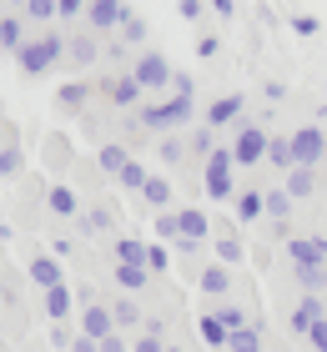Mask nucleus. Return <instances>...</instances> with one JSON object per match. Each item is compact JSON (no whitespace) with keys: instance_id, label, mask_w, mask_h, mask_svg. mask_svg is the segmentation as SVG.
<instances>
[{"instance_id":"4468645a","label":"nucleus","mask_w":327,"mask_h":352,"mask_svg":"<svg viewBox=\"0 0 327 352\" xmlns=\"http://www.w3.org/2000/svg\"><path fill=\"white\" fill-rule=\"evenodd\" d=\"M30 282L41 287V292H51V287H61L65 277H61V257H51V252H41V257H30Z\"/></svg>"},{"instance_id":"a878e982","label":"nucleus","mask_w":327,"mask_h":352,"mask_svg":"<svg viewBox=\"0 0 327 352\" xmlns=\"http://www.w3.org/2000/svg\"><path fill=\"white\" fill-rule=\"evenodd\" d=\"M317 191V171L313 166H292L287 171V197H313Z\"/></svg>"},{"instance_id":"ea45409f","label":"nucleus","mask_w":327,"mask_h":352,"mask_svg":"<svg viewBox=\"0 0 327 352\" xmlns=\"http://www.w3.org/2000/svg\"><path fill=\"white\" fill-rule=\"evenodd\" d=\"M21 15H25V21H51V15H56V0H25Z\"/></svg>"},{"instance_id":"09e8293b","label":"nucleus","mask_w":327,"mask_h":352,"mask_svg":"<svg viewBox=\"0 0 327 352\" xmlns=\"http://www.w3.org/2000/svg\"><path fill=\"white\" fill-rule=\"evenodd\" d=\"M217 51H222V41H217V36H211V30H207V36H202V41H196V56H202V60H211V56H217Z\"/></svg>"},{"instance_id":"9d476101","label":"nucleus","mask_w":327,"mask_h":352,"mask_svg":"<svg viewBox=\"0 0 327 352\" xmlns=\"http://www.w3.org/2000/svg\"><path fill=\"white\" fill-rule=\"evenodd\" d=\"M116 332V317H111V307L106 302H86V312H81V338H111Z\"/></svg>"},{"instance_id":"f03ea898","label":"nucleus","mask_w":327,"mask_h":352,"mask_svg":"<svg viewBox=\"0 0 327 352\" xmlns=\"http://www.w3.org/2000/svg\"><path fill=\"white\" fill-rule=\"evenodd\" d=\"M61 56H65V41L56 36V30H45V36H30L21 51H15V66H21L25 76H45Z\"/></svg>"},{"instance_id":"5701e85b","label":"nucleus","mask_w":327,"mask_h":352,"mask_svg":"<svg viewBox=\"0 0 327 352\" xmlns=\"http://www.w3.org/2000/svg\"><path fill=\"white\" fill-rule=\"evenodd\" d=\"M71 302L76 297H71V287H65V282L51 287V292H45V317H51V322H65V317H71Z\"/></svg>"},{"instance_id":"39448f33","label":"nucleus","mask_w":327,"mask_h":352,"mask_svg":"<svg viewBox=\"0 0 327 352\" xmlns=\"http://www.w3.org/2000/svg\"><path fill=\"white\" fill-rule=\"evenodd\" d=\"M131 76H136L141 91H167L171 96V66H167L161 51H141L136 60H131Z\"/></svg>"},{"instance_id":"393cba45","label":"nucleus","mask_w":327,"mask_h":352,"mask_svg":"<svg viewBox=\"0 0 327 352\" xmlns=\"http://www.w3.org/2000/svg\"><path fill=\"white\" fill-rule=\"evenodd\" d=\"M111 257H116L121 267H146V242H136V236H121V242L111 247Z\"/></svg>"},{"instance_id":"c9c22d12","label":"nucleus","mask_w":327,"mask_h":352,"mask_svg":"<svg viewBox=\"0 0 327 352\" xmlns=\"http://www.w3.org/2000/svg\"><path fill=\"white\" fill-rule=\"evenodd\" d=\"M141 197L151 201V206H167V201H171V182H167V176H151V182H146V191H141Z\"/></svg>"},{"instance_id":"2eb2a0df","label":"nucleus","mask_w":327,"mask_h":352,"mask_svg":"<svg viewBox=\"0 0 327 352\" xmlns=\"http://www.w3.org/2000/svg\"><path fill=\"white\" fill-rule=\"evenodd\" d=\"M196 287H202L207 297H217V302H222L226 292H232V272H226L222 262H207L202 272H196Z\"/></svg>"},{"instance_id":"4d7b16f0","label":"nucleus","mask_w":327,"mask_h":352,"mask_svg":"<svg viewBox=\"0 0 327 352\" xmlns=\"http://www.w3.org/2000/svg\"><path fill=\"white\" fill-rule=\"evenodd\" d=\"M0 302H6V277H0Z\"/></svg>"},{"instance_id":"c756f323","label":"nucleus","mask_w":327,"mask_h":352,"mask_svg":"<svg viewBox=\"0 0 327 352\" xmlns=\"http://www.w3.org/2000/svg\"><path fill=\"white\" fill-rule=\"evenodd\" d=\"M267 217L277 221V227H282V221L292 217V197H287V186H272V191H267Z\"/></svg>"},{"instance_id":"72a5a7b5","label":"nucleus","mask_w":327,"mask_h":352,"mask_svg":"<svg viewBox=\"0 0 327 352\" xmlns=\"http://www.w3.org/2000/svg\"><path fill=\"white\" fill-rule=\"evenodd\" d=\"M242 257H247V247H242L237 236H222V242H217V262H222V267H237Z\"/></svg>"},{"instance_id":"7c9ffc66","label":"nucleus","mask_w":327,"mask_h":352,"mask_svg":"<svg viewBox=\"0 0 327 352\" xmlns=\"http://www.w3.org/2000/svg\"><path fill=\"white\" fill-rule=\"evenodd\" d=\"M267 166L292 171V136H272V141H267Z\"/></svg>"},{"instance_id":"4be33fe9","label":"nucleus","mask_w":327,"mask_h":352,"mask_svg":"<svg viewBox=\"0 0 327 352\" xmlns=\"http://www.w3.org/2000/svg\"><path fill=\"white\" fill-rule=\"evenodd\" d=\"M126 162H131V151H126V146H116V141H106V146L96 151V166H101L106 176H121V171H126Z\"/></svg>"},{"instance_id":"864d4df0","label":"nucleus","mask_w":327,"mask_h":352,"mask_svg":"<svg viewBox=\"0 0 327 352\" xmlns=\"http://www.w3.org/2000/svg\"><path fill=\"white\" fill-rule=\"evenodd\" d=\"M71 352H101V342H96V338H76Z\"/></svg>"},{"instance_id":"5fc2aeb1","label":"nucleus","mask_w":327,"mask_h":352,"mask_svg":"<svg viewBox=\"0 0 327 352\" xmlns=\"http://www.w3.org/2000/svg\"><path fill=\"white\" fill-rule=\"evenodd\" d=\"M211 10H217V15H232V10H237V0H211Z\"/></svg>"},{"instance_id":"dca6fc26","label":"nucleus","mask_w":327,"mask_h":352,"mask_svg":"<svg viewBox=\"0 0 327 352\" xmlns=\"http://www.w3.org/2000/svg\"><path fill=\"white\" fill-rule=\"evenodd\" d=\"M242 106H247L242 96H217V101L207 106V126H211V131H217V126H232L242 116Z\"/></svg>"},{"instance_id":"9b49d317","label":"nucleus","mask_w":327,"mask_h":352,"mask_svg":"<svg viewBox=\"0 0 327 352\" xmlns=\"http://www.w3.org/2000/svg\"><path fill=\"white\" fill-rule=\"evenodd\" d=\"M131 15V6L126 0H91L86 6V21H91V30H111V25H121Z\"/></svg>"},{"instance_id":"bb28decb","label":"nucleus","mask_w":327,"mask_h":352,"mask_svg":"<svg viewBox=\"0 0 327 352\" xmlns=\"http://www.w3.org/2000/svg\"><path fill=\"white\" fill-rule=\"evenodd\" d=\"M116 287L131 297V292H141V287H151V272H146V267H121V262H116Z\"/></svg>"},{"instance_id":"cd10ccee","label":"nucleus","mask_w":327,"mask_h":352,"mask_svg":"<svg viewBox=\"0 0 327 352\" xmlns=\"http://www.w3.org/2000/svg\"><path fill=\"white\" fill-rule=\"evenodd\" d=\"M65 56H71L76 66H96V56H101V51H96L91 36H76V41H65Z\"/></svg>"},{"instance_id":"ddd939ff","label":"nucleus","mask_w":327,"mask_h":352,"mask_svg":"<svg viewBox=\"0 0 327 352\" xmlns=\"http://www.w3.org/2000/svg\"><path fill=\"white\" fill-rule=\"evenodd\" d=\"M176 221H182V242L207 247V236H211V217L202 212V206H182V212H176Z\"/></svg>"},{"instance_id":"b1692460","label":"nucleus","mask_w":327,"mask_h":352,"mask_svg":"<svg viewBox=\"0 0 327 352\" xmlns=\"http://www.w3.org/2000/svg\"><path fill=\"white\" fill-rule=\"evenodd\" d=\"M56 101H61L65 111H81V106L91 101V81H81V76H76V81H65V86L56 91Z\"/></svg>"},{"instance_id":"052dcab7","label":"nucleus","mask_w":327,"mask_h":352,"mask_svg":"<svg viewBox=\"0 0 327 352\" xmlns=\"http://www.w3.org/2000/svg\"><path fill=\"white\" fill-rule=\"evenodd\" d=\"M322 166H327V156H322Z\"/></svg>"},{"instance_id":"a19ab883","label":"nucleus","mask_w":327,"mask_h":352,"mask_svg":"<svg viewBox=\"0 0 327 352\" xmlns=\"http://www.w3.org/2000/svg\"><path fill=\"white\" fill-rule=\"evenodd\" d=\"M161 162H167V166H176V162H182V156H187V141H176V136H161Z\"/></svg>"},{"instance_id":"2f4dec72","label":"nucleus","mask_w":327,"mask_h":352,"mask_svg":"<svg viewBox=\"0 0 327 352\" xmlns=\"http://www.w3.org/2000/svg\"><path fill=\"white\" fill-rule=\"evenodd\" d=\"M226 352H262V332L257 327H237L226 338Z\"/></svg>"},{"instance_id":"a18cd8bd","label":"nucleus","mask_w":327,"mask_h":352,"mask_svg":"<svg viewBox=\"0 0 327 352\" xmlns=\"http://www.w3.org/2000/svg\"><path fill=\"white\" fill-rule=\"evenodd\" d=\"M292 30H297V36H317L322 25H317V15H307V10H302V15H292Z\"/></svg>"},{"instance_id":"3c124183","label":"nucleus","mask_w":327,"mask_h":352,"mask_svg":"<svg viewBox=\"0 0 327 352\" xmlns=\"http://www.w3.org/2000/svg\"><path fill=\"white\" fill-rule=\"evenodd\" d=\"M307 342H313V352H327V317H322L313 332H307Z\"/></svg>"},{"instance_id":"7ed1b4c3","label":"nucleus","mask_w":327,"mask_h":352,"mask_svg":"<svg viewBox=\"0 0 327 352\" xmlns=\"http://www.w3.org/2000/svg\"><path fill=\"white\" fill-rule=\"evenodd\" d=\"M237 162H232V146H217L207 156V166H202V186H207V197L211 201H232L237 197Z\"/></svg>"},{"instance_id":"58836bf2","label":"nucleus","mask_w":327,"mask_h":352,"mask_svg":"<svg viewBox=\"0 0 327 352\" xmlns=\"http://www.w3.org/2000/svg\"><path fill=\"white\" fill-rule=\"evenodd\" d=\"M146 272H151V277L171 272V252H167V247H146Z\"/></svg>"},{"instance_id":"680f3d73","label":"nucleus","mask_w":327,"mask_h":352,"mask_svg":"<svg viewBox=\"0 0 327 352\" xmlns=\"http://www.w3.org/2000/svg\"><path fill=\"white\" fill-rule=\"evenodd\" d=\"M322 272H327V267H322Z\"/></svg>"},{"instance_id":"473e14b6","label":"nucleus","mask_w":327,"mask_h":352,"mask_svg":"<svg viewBox=\"0 0 327 352\" xmlns=\"http://www.w3.org/2000/svg\"><path fill=\"white\" fill-rule=\"evenodd\" d=\"M116 182H121L126 191H146V182H151V171H146V166L136 162V156H131V162H126V171L116 176Z\"/></svg>"},{"instance_id":"c03bdc74","label":"nucleus","mask_w":327,"mask_h":352,"mask_svg":"<svg viewBox=\"0 0 327 352\" xmlns=\"http://www.w3.org/2000/svg\"><path fill=\"white\" fill-rule=\"evenodd\" d=\"M121 30H126V41H131V45H141V41H146V21H141V15H126Z\"/></svg>"},{"instance_id":"6e6552de","label":"nucleus","mask_w":327,"mask_h":352,"mask_svg":"<svg viewBox=\"0 0 327 352\" xmlns=\"http://www.w3.org/2000/svg\"><path fill=\"white\" fill-rule=\"evenodd\" d=\"M322 297L317 292H307L302 302H297V307H292V317H287V332H292V338H307V332H313L317 322H322Z\"/></svg>"},{"instance_id":"f257e3e1","label":"nucleus","mask_w":327,"mask_h":352,"mask_svg":"<svg viewBox=\"0 0 327 352\" xmlns=\"http://www.w3.org/2000/svg\"><path fill=\"white\" fill-rule=\"evenodd\" d=\"M196 116V96H167V101H151V106H141L136 111V121L146 126V131H176V126H187Z\"/></svg>"},{"instance_id":"423d86ee","label":"nucleus","mask_w":327,"mask_h":352,"mask_svg":"<svg viewBox=\"0 0 327 352\" xmlns=\"http://www.w3.org/2000/svg\"><path fill=\"white\" fill-rule=\"evenodd\" d=\"M327 156V131L322 126H297L292 131V166H322Z\"/></svg>"},{"instance_id":"c85d7f7f","label":"nucleus","mask_w":327,"mask_h":352,"mask_svg":"<svg viewBox=\"0 0 327 352\" xmlns=\"http://www.w3.org/2000/svg\"><path fill=\"white\" fill-rule=\"evenodd\" d=\"M211 312H217V317H222V322L232 327V332H237V327H257L252 317H247V307H237V302H226V297H222V302H217Z\"/></svg>"},{"instance_id":"f3484780","label":"nucleus","mask_w":327,"mask_h":352,"mask_svg":"<svg viewBox=\"0 0 327 352\" xmlns=\"http://www.w3.org/2000/svg\"><path fill=\"white\" fill-rule=\"evenodd\" d=\"M196 332H202V342H207V347H222V352H226V338H232V327H226L217 312H202V317H196Z\"/></svg>"},{"instance_id":"20e7f679","label":"nucleus","mask_w":327,"mask_h":352,"mask_svg":"<svg viewBox=\"0 0 327 352\" xmlns=\"http://www.w3.org/2000/svg\"><path fill=\"white\" fill-rule=\"evenodd\" d=\"M267 141H272L267 126L242 121L237 136H232V162H237V166H262V162H267Z\"/></svg>"},{"instance_id":"e433bc0d","label":"nucleus","mask_w":327,"mask_h":352,"mask_svg":"<svg viewBox=\"0 0 327 352\" xmlns=\"http://www.w3.org/2000/svg\"><path fill=\"white\" fill-rule=\"evenodd\" d=\"M21 166H25V156H21V146H15V141H10V146H0V176H6V182H10Z\"/></svg>"},{"instance_id":"6ab92c4d","label":"nucleus","mask_w":327,"mask_h":352,"mask_svg":"<svg viewBox=\"0 0 327 352\" xmlns=\"http://www.w3.org/2000/svg\"><path fill=\"white\" fill-rule=\"evenodd\" d=\"M30 41V30H25V15H0V45L15 56L21 45Z\"/></svg>"},{"instance_id":"0eeeda50","label":"nucleus","mask_w":327,"mask_h":352,"mask_svg":"<svg viewBox=\"0 0 327 352\" xmlns=\"http://www.w3.org/2000/svg\"><path fill=\"white\" fill-rule=\"evenodd\" d=\"M101 91H106V101H111V106H121V111H141V106H146V101H141L146 91L136 86V76H131V71H126V76H111V81H101Z\"/></svg>"},{"instance_id":"f8f14e48","label":"nucleus","mask_w":327,"mask_h":352,"mask_svg":"<svg viewBox=\"0 0 327 352\" xmlns=\"http://www.w3.org/2000/svg\"><path fill=\"white\" fill-rule=\"evenodd\" d=\"M232 206H237V227H252V221H262V217H267V191H237V197H232Z\"/></svg>"},{"instance_id":"de8ad7c7","label":"nucleus","mask_w":327,"mask_h":352,"mask_svg":"<svg viewBox=\"0 0 327 352\" xmlns=\"http://www.w3.org/2000/svg\"><path fill=\"white\" fill-rule=\"evenodd\" d=\"M176 10H182V21H202L207 0H176Z\"/></svg>"},{"instance_id":"37998d69","label":"nucleus","mask_w":327,"mask_h":352,"mask_svg":"<svg viewBox=\"0 0 327 352\" xmlns=\"http://www.w3.org/2000/svg\"><path fill=\"white\" fill-rule=\"evenodd\" d=\"M292 272H297V282L307 287V292H317V287L327 282V272H322V267H292Z\"/></svg>"},{"instance_id":"412c9836","label":"nucleus","mask_w":327,"mask_h":352,"mask_svg":"<svg viewBox=\"0 0 327 352\" xmlns=\"http://www.w3.org/2000/svg\"><path fill=\"white\" fill-rule=\"evenodd\" d=\"M111 317H116V332L146 327V317H141V307H136V297H116V302H111Z\"/></svg>"},{"instance_id":"13d9d810","label":"nucleus","mask_w":327,"mask_h":352,"mask_svg":"<svg viewBox=\"0 0 327 352\" xmlns=\"http://www.w3.org/2000/svg\"><path fill=\"white\" fill-rule=\"evenodd\" d=\"M10 6H25V0H10Z\"/></svg>"},{"instance_id":"49530a36","label":"nucleus","mask_w":327,"mask_h":352,"mask_svg":"<svg viewBox=\"0 0 327 352\" xmlns=\"http://www.w3.org/2000/svg\"><path fill=\"white\" fill-rule=\"evenodd\" d=\"M171 96H196V81L187 71H171Z\"/></svg>"},{"instance_id":"6e6d98bb","label":"nucleus","mask_w":327,"mask_h":352,"mask_svg":"<svg viewBox=\"0 0 327 352\" xmlns=\"http://www.w3.org/2000/svg\"><path fill=\"white\" fill-rule=\"evenodd\" d=\"M167 352H187V347H176V342H167Z\"/></svg>"},{"instance_id":"aec40b11","label":"nucleus","mask_w":327,"mask_h":352,"mask_svg":"<svg viewBox=\"0 0 327 352\" xmlns=\"http://www.w3.org/2000/svg\"><path fill=\"white\" fill-rule=\"evenodd\" d=\"M45 206H51V217H81V201H76V191L71 186H51L45 191Z\"/></svg>"},{"instance_id":"8fccbe9b","label":"nucleus","mask_w":327,"mask_h":352,"mask_svg":"<svg viewBox=\"0 0 327 352\" xmlns=\"http://www.w3.org/2000/svg\"><path fill=\"white\" fill-rule=\"evenodd\" d=\"M51 342H56V347H71V342H76V332L65 327V322H51Z\"/></svg>"},{"instance_id":"79ce46f5","label":"nucleus","mask_w":327,"mask_h":352,"mask_svg":"<svg viewBox=\"0 0 327 352\" xmlns=\"http://www.w3.org/2000/svg\"><path fill=\"white\" fill-rule=\"evenodd\" d=\"M191 151H196V156H211V151H217V136H211V126H196V131H191Z\"/></svg>"},{"instance_id":"603ef678","label":"nucleus","mask_w":327,"mask_h":352,"mask_svg":"<svg viewBox=\"0 0 327 352\" xmlns=\"http://www.w3.org/2000/svg\"><path fill=\"white\" fill-rule=\"evenodd\" d=\"M101 352H126V338H121V332H111V338H101Z\"/></svg>"},{"instance_id":"1a4fd4ad","label":"nucleus","mask_w":327,"mask_h":352,"mask_svg":"<svg viewBox=\"0 0 327 352\" xmlns=\"http://www.w3.org/2000/svg\"><path fill=\"white\" fill-rule=\"evenodd\" d=\"M287 257L292 267H327V236H292Z\"/></svg>"},{"instance_id":"4c0bfd02","label":"nucleus","mask_w":327,"mask_h":352,"mask_svg":"<svg viewBox=\"0 0 327 352\" xmlns=\"http://www.w3.org/2000/svg\"><path fill=\"white\" fill-rule=\"evenodd\" d=\"M111 221H116V217H111L106 206H91V212L81 217V227H86V232H111Z\"/></svg>"},{"instance_id":"f704fd0d","label":"nucleus","mask_w":327,"mask_h":352,"mask_svg":"<svg viewBox=\"0 0 327 352\" xmlns=\"http://www.w3.org/2000/svg\"><path fill=\"white\" fill-rule=\"evenodd\" d=\"M156 236H161V242H182V221H176V212H156Z\"/></svg>"},{"instance_id":"a211bd4d","label":"nucleus","mask_w":327,"mask_h":352,"mask_svg":"<svg viewBox=\"0 0 327 352\" xmlns=\"http://www.w3.org/2000/svg\"><path fill=\"white\" fill-rule=\"evenodd\" d=\"M131 352H167V322H161V317H146V327H141V338L131 342Z\"/></svg>"},{"instance_id":"bf43d9fd","label":"nucleus","mask_w":327,"mask_h":352,"mask_svg":"<svg viewBox=\"0 0 327 352\" xmlns=\"http://www.w3.org/2000/svg\"><path fill=\"white\" fill-rule=\"evenodd\" d=\"M191 352H202V347H191Z\"/></svg>"}]
</instances>
